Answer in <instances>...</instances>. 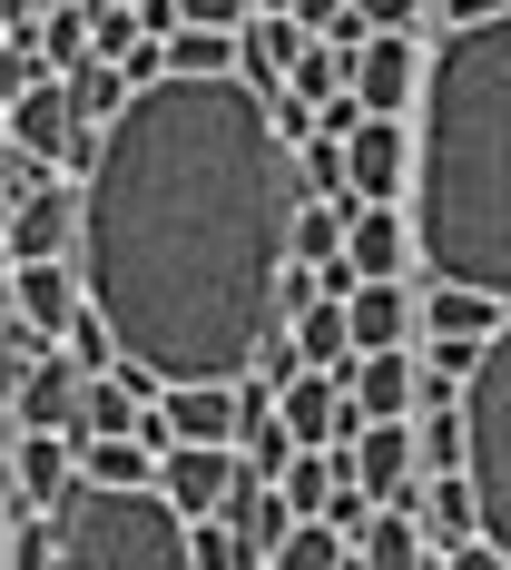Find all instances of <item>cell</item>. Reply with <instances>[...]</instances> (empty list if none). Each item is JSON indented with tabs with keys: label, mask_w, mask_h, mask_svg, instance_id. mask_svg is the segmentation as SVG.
<instances>
[{
	"label": "cell",
	"mask_w": 511,
	"mask_h": 570,
	"mask_svg": "<svg viewBox=\"0 0 511 570\" xmlns=\"http://www.w3.org/2000/svg\"><path fill=\"white\" fill-rule=\"evenodd\" d=\"M79 384H89V374H79V364L50 344V354H40V364L10 384V413H20V433H69V423H79Z\"/></svg>",
	"instance_id": "obj_15"
},
{
	"label": "cell",
	"mask_w": 511,
	"mask_h": 570,
	"mask_svg": "<svg viewBox=\"0 0 511 570\" xmlns=\"http://www.w3.org/2000/svg\"><path fill=\"white\" fill-rule=\"evenodd\" d=\"M0 472H10V512H59L79 492V443L69 433H20L0 453Z\"/></svg>",
	"instance_id": "obj_10"
},
{
	"label": "cell",
	"mask_w": 511,
	"mask_h": 570,
	"mask_svg": "<svg viewBox=\"0 0 511 570\" xmlns=\"http://www.w3.org/2000/svg\"><path fill=\"white\" fill-rule=\"evenodd\" d=\"M335 187H354V177H344V138L335 128L295 138V197H335Z\"/></svg>",
	"instance_id": "obj_29"
},
{
	"label": "cell",
	"mask_w": 511,
	"mask_h": 570,
	"mask_svg": "<svg viewBox=\"0 0 511 570\" xmlns=\"http://www.w3.org/2000/svg\"><path fill=\"white\" fill-rule=\"evenodd\" d=\"M492 10H511V0H433L423 30H472V20H492Z\"/></svg>",
	"instance_id": "obj_34"
},
{
	"label": "cell",
	"mask_w": 511,
	"mask_h": 570,
	"mask_svg": "<svg viewBox=\"0 0 511 570\" xmlns=\"http://www.w3.org/2000/svg\"><path fill=\"white\" fill-rule=\"evenodd\" d=\"M217 512H227V531L246 541V561H276V541L295 531V502H285L266 472H246V462H236V482H227V502H217Z\"/></svg>",
	"instance_id": "obj_16"
},
{
	"label": "cell",
	"mask_w": 511,
	"mask_h": 570,
	"mask_svg": "<svg viewBox=\"0 0 511 570\" xmlns=\"http://www.w3.org/2000/svg\"><path fill=\"white\" fill-rule=\"evenodd\" d=\"M354 551H364V570H433V541H423L413 502H374V521L354 531Z\"/></svg>",
	"instance_id": "obj_22"
},
{
	"label": "cell",
	"mask_w": 511,
	"mask_h": 570,
	"mask_svg": "<svg viewBox=\"0 0 511 570\" xmlns=\"http://www.w3.org/2000/svg\"><path fill=\"white\" fill-rule=\"evenodd\" d=\"M462 482L482 502V541L511 551V315L482 335V364L462 374Z\"/></svg>",
	"instance_id": "obj_4"
},
{
	"label": "cell",
	"mask_w": 511,
	"mask_h": 570,
	"mask_svg": "<svg viewBox=\"0 0 511 570\" xmlns=\"http://www.w3.org/2000/svg\"><path fill=\"white\" fill-rule=\"evenodd\" d=\"M295 148L246 69L138 79L79 177V295L158 384H236L276 335Z\"/></svg>",
	"instance_id": "obj_1"
},
{
	"label": "cell",
	"mask_w": 511,
	"mask_h": 570,
	"mask_svg": "<svg viewBox=\"0 0 511 570\" xmlns=\"http://www.w3.org/2000/svg\"><path fill=\"white\" fill-rule=\"evenodd\" d=\"M423 40L413 30H364V50H354V99L384 118H413V99H423Z\"/></svg>",
	"instance_id": "obj_8"
},
{
	"label": "cell",
	"mask_w": 511,
	"mask_h": 570,
	"mask_svg": "<svg viewBox=\"0 0 511 570\" xmlns=\"http://www.w3.org/2000/svg\"><path fill=\"white\" fill-rule=\"evenodd\" d=\"M354 10H364L374 30H423V10H433V0H354Z\"/></svg>",
	"instance_id": "obj_35"
},
{
	"label": "cell",
	"mask_w": 511,
	"mask_h": 570,
	"mask_svg": "<svg viewBox=\"0 0 511 570\" xmlns=\"http://www.w3.org/2000/svg\"><path fill=\"white\" fill-rule=\"evenodd\" d=\"M413 276H354V295H344V335H354V354H374V344H413Z\"/></svg>",
	"instance_id": "obj_14"
},
{
	"label": "cell",
	"mask_w": 511,
	"mask_h": 570,
	"mask_svg": "<svg viewBox=\"0 0 511 570\" xmlns=\"http://www.w3.org/2000/svg\"><path fill=\"white\" fill-rule=\"evenodd\" d=\"M276 413H285V433H295V453H305V443H354V433H364L354 384L325 374V364H305L295 384H276Z\"/></svg>",
	"instance_id": "obj_7"
},
{
	"label": "cell",
	"mask_w": 511,
	"mask_h": 570,
	"mask_svg": "<svg viewBox=\"0 0 511 570\" xmlns=\"http://www.w3.org/2000/svg\"><path fill=\"white\" fill-rule=\"evenodd\" d=\"M344 266H354V276H413V217L364 197L354 227H344Z\"/></svg>",
	"instance_id": "obj_17"
},
{
	"label": "cell",
	"mask_w": 511,
	"mask_h": 570,
	"mask_svg": "<svg viewBox=\"0 0 511 570\" xmlns=\"http://www.w3.org/2000/svg\"><path fill=\"white\" fill-rule=\"evenodd\" d=\"M187 561H197V570H246V541L227 531V512L187 521Z\"/></svg>",
	"instance_id": "obj_31"
},
{
	"label": "cell",
	"mask_w": 511,
	"mask_h": 570,
	"mask_svg": "<svg viewBox=\"0 0 511 570\" xmlns=\"http://www.w3.org/2000/svg\"><path fill=\"white\" fill-rule=\"evenodd\" d=\"M413 266L511 305V10L443 30L413 99Z\"/></svg>",
	"instance_id": "obj_2"
},
{
	"label": "cell",
	"mask_w": 511,
	"mask_h": 570,
	"mask_svg": "<svg viewBox=\"0 0 511 570\" xmlns=\"http://www.w3.org/2000/svg\"><path fill=\"white\" fill-rule=\"evenodd\" d=\"M285 335L305 364H325V374H354V335H344V295H315V305H295L285 315Z\"/></svg>",
	"instance_id": "obj_24"
},
{
	"label": "cell",
	"mask_w": 511,
	"mask_h": 570,
	"mask_svg": "<svg viewBox=\"0 0 511 570\" xmlns=\"http://www.w3.org/2000/svg\"><path fill=\"white\" fill-rule=\"evenodd\" d=\"M0 246H10V256H69V246H79V177L30 187V197L0 217Z\"/></svg>",
	"instance_id": "obj_11"
},
{
	"label": "cell",
	"mask_w": 511,
	"mask_h": 570,
	"mask_svg": "<svg viewBox=\"0 0 511 570\" xmlns=\"http://www.w3.org/2000/svg\"><path fill=\"white\" fill-rule=\"evenodd\" d=\"M0 570H10V472H0Z\"/></svg>",
	"instance_id": "obj_39"
},
{
	"label": "cell",
	"mask_w": 511,
	"mask_h": 570,
	"mask_svg": "<svg viewBox=\"0 0 511 570\" xmlns=\"http://www.w3.org/2000/svg\"><path fill=\"white\" fill-rule=\"evenodd\" d=\"M227 482H236V443H168V453H158V492H168L187 521L217 512Z\"/></svg>",
	"instance_id": "obj_13"
},
{
	"label": "cell",
	"mask_w": 511,
	"mask_h": 570,
	"mask_svg": "<svg viewBox=\"0 0 511 570\" xmlns=\"http://www.w3.org/2000/svg\"><path fill=\"white\" fill-rule=\"evenodd\" d=\"M354 207H364L354 187H335V197H295L285 256H295V266H315V276H325V266H344V227H354Z\"/></svg>",
	"instance_id": "obj_20"
},
{
	"label": "cell",
	"mask_w": 511,
	"mask_h": 570,
	"mask_svg": "<svg viewBox=\"0 0 511 570\" xmlns=\"http://www.w3.org/2000/svg\"><path fill=\"white\" fill-rule=\"evenodd\" d=\"M0 305L30 315L40 335H69V315H79L89 295H79V266H69V256H20V266L0 276Z\"/></svg>",
	"instance_id": "obj_12"
},
{
	"label": "cell",
	"mask_w": 511,
	"mask_h": 570,
	"mask_svg": "<svg viewBox=\"0 0 511 570\" xmlns=\"http://www.w3.org/2000/svg\"><path fill=\"white\" fill-rule=\"evenodd\" d=\"M0 138H20V148H40V158H59L69 177L99 168V128H79V109H69V79H40V89H20V99H0Z\"/></svg>",
	"instance_id": "obj_5"
},
{
	"label": "cell",
	"mask_w": 511,
	"mask_h": 570,
	"mask_svg": "<svg viewBox=\"0 0 511 570\" xmlns=\"http://www.w3.org/2000/svg\"><path fill=\"white\" fill-rule=\"evenodd\" d=\"M30 40H40V59H50V69L89 59V0H50V10L30 20Z\"/></svg>",
	"instance_id": "obj_27"
},
{
	"label": "cell",
	"mask_w": 511,
	"mask_h": 570,
	"mask_svg": "<svg viewBox=\"0 0 511 570\" xmlns=\"http://www.w3.org/2000/svg\"><path fill=\"white\" fill-rule=\"evenodd\" d=\"M285 10H295L305 30H335V10H344V0H285Z\"/></svg>",
	"instance_id": "obj_36"
},
{
	"label": "cell",
	"mask_w": 511,
	"mask_h": 570,
	"mask_svg": "<svg viewBox=\"0 0 511 570\" xmlns=\"http://www.w3.org/2000/svg\"><path fill=\"white\" fill-rule=\"evenodd\" d=\"M40 10H50V0H0V30H30Z\"/></svg>",
	"instance_id": "obj_38"
},
{
	"label": "cell",
	"mask_w": 511,
	"mask_h": 570,
	"mask_svg": "<svg viewBox=\"0 0 511 570\" xmlns=\"http://www.w3.org/2000/svg\"><path fill=\"white\" fill-rule=\"evenodd\" d=\"M40 79H50L40 40H30V30H0V99H20V89H40Z\"/></svg>",
	"instance_id": "obj_32"
},
{
	"label": "cell",
	"mask_w": 511,
	"mask_h": 570,
	"mask_svg": "<svg viewBox=\"0 0 511 570\" xmlns=\"http://www.w3.org/2000/svg\"><path fill=\"white\" fill-rule=\"evenodd\" d=\"M413 521H423V541H433V551H453V541H472V531H482V502H472V482H462V472H423Z\"/></svg>",
	"instance_id": "obj_23"
},
{
	"label": "cell",
	"mask_w": 511,
	"mask_h": 570,
	"mask_svg": "<svg viewBox=\"0 0 511 570\" xmlns=\"http://www.w3.org/2000/svg\"><path fill=\"white\" fill-rule=\"evenodd\" d=\"M0 276H10V266H0Z\"/></svg>",
	"instance_id": "obj_42"
},
{
	"label": "cell",
	"mask_w": 511,
	"mask_h": 570,
	"mask_svg": "<svg viewBox=\"0 0 511 570\" xmlns=\"http://www.w3.org/2000/svg\"><path fill=\"white\" fill-rule=\"evenodd\" d=\"M168 69H236V30H168Z\"/></svg>",
	"instance_id": "obj_30"
},
{
	"label": "cell",
	"mask_w": 511,
	"mask_h": 570,
	"mask_svg": "<svg viewBox=\"0 0 511 570\" xmlns=\"http://www.w3.org/2000/svg\"><path fill=\"white\" fill-rule=\"evenodd\" d=\"M50 570H197L187 512L158 482H79L50 512Z\"/></svg>",
	"instance_id": "obj_3"
},
{
	"label": "cell",
	"mask_w": 511,
	"mask_h": 570,
	"mask_svg": "<svg viewBox=\"0 0 511 570\" xmlns=\"http://www.w3.org/2000/svg\"><path fill=\"white\" fill-rule=\"evenodd\" d=\"M344 177H354V197L403 207V197H413V118L364 109L354 128H344Z\"/></svg>",
	"instance_id": "obj_6"
},
{
	"label": "cell",
	"mask_w": 511,
	"mask_h": 570,
	"mask_svg": "<svg viewBox=\"0 0 511 570\" xmlns=\"http://www.w3.org/2000/svg\"><path fill=\"white\" fill-rule=\"evenodd\" d=\"M344 570H364V551H344Z\"/></svg>",
	"instance_id": "obj_41"
},
{
	"label": "cell",
	"mask_w": 511,
	"mask_h": 570,
	"mask_svg": "<svg viewBox=\"0 0 511 570\" xmlns=\"http://www.w3.org/2000/svg\"><path fill=\"white\" fill-rule=\"evenodd\" d=\"M59 79H69V109H79V128H109L118 109H128V89H138V79H128V69H118V59H69V69H59Z\"/></svg>",
	"instance_id": "obj_25"
},
{
	"label": "cell",
	"mask_w": 511,
	"mask_h": 570,
	"mask_svg": "<svg viewBox=\"0 0 511 570\" xmlns=\"http://www.w3.org/2000/svg\"><path fill=\"white\" fill-rule=\"evenodd\" d=\"M305 40H315V30H305L295 10H246V20H236V69H246L256 89H276L285 69H295V50H305Z\"/></svg>",
	"instance_id": "obj_19"
},
{
	"label": "cell",
	"mask_w": 511,
	"mask_h": 570,
	"mask_svg": "<svg viewBox=\"0 0 511 570\" xmlns=\"http://www.w3.org/2000/svg\"><path fill=\"white\" fill-rule=\"evenodd\" d=\"M354 453V482L374 502H413L423 492V453H413V413H364V433L344 443Z\"/></svg>",
	"instance_id": "obj_9"
},
{
	"label": "cell",
	"mask_w": 511,
	"mask_h": 570,
	"mask_svg": "<svg viewBox=\"0 0 511 570\" xmlns=\"http://www.w3.org/2000/svg\"><path fill=\"white\" fill-rule=\"evenodd\" d=\"M285 89L325 109L335 89H354V50H344V40H305V50H295V69H285Z\"/></svg>",
	"instance_id": "obj_26"
},
{
	"label": "cell",
	"mask_w": 511,
	"mask_h": 570,
	"mask_svg": "<svg viewBox=\"0 0 511 570\" xmlns=\"http://www.w3.org/2000/svg\"><path fill=\"white\" fill-rule=\"evenodd\" d=\"M433 570H511V551L472 531V541H453V551H433Z\"/></svg>",
	"instance_id": "obj_33"
},
{
	"label": "cell",
	"mask_w": 511,
	"mask_h": 570,
	"mask_svg": "<svg viewBox=\"0 0 511 570\" xmlns=\"http://www.w3.org/2000/svg\"><path fill=\"white\" fill-rule=\"evenodd\" d=\"M138 20H148V40H168V30H177V0H138Z\"/></svg>",
	"instance_id": "obj_37"
},
{
	"label": "cell",
	"mask_w": 511,
	"mask_h": 570,
	"mask_svg": "<svg viewBox=\"0 0 511 570\" xmlns=\"http://www.w3.org/2000/svg\"><path fill=\"white\" fill-rule=\"evenodd\" d=\"M413 315H423L413 335H492L511 305H502V295H482V285H443V276H423V285H413Z\"/></svg>",
	"instance_id": "obj_21"
},
{
	"label": "cell",
	"mask_w": 511,
	"mask_h": 570,
	"mask_svg": "<svg viewBox=\"0 0 511 570\" xmlns=\"http://www.w3.org/2000/svg\"><path fill=\"white\" fill-rule=\"evenodd\" d=\"M246 10H285V0H246Z\"/></svg>",
	"instance_id": "obj_40"
},
{
	"label": "cell",
	"mask_w": 511,
	"mask_h": 570,
	"mask_svg": "<svg viewBox=\"0 0 511 570\" xmlns=\"http://www.w3.org/2000/svg\"><path fill=\"white\" fill-rule=\"evenodd\" d=\"M354 403L364 413H423V354L413 344H374V354H354Z\"/></svg>",
	"instance_id": "obj_18"
},
{
	"label": "cell",
	"mask_w": 511,
	"mask_h": 570,
	"mask_svg": "<svg viewBox=\"0 0 511 570\" xmlns=\"http://www.w3.org/2000/svg\"><path fill=\"white\" fill-rule=\"evenodd\" d=\"M344 551H354V541H344L335 521H295V531L276 541V561H266V570H344Z\"/></svg>",
	"instance_id": "obj_28"
}]
</instances>
